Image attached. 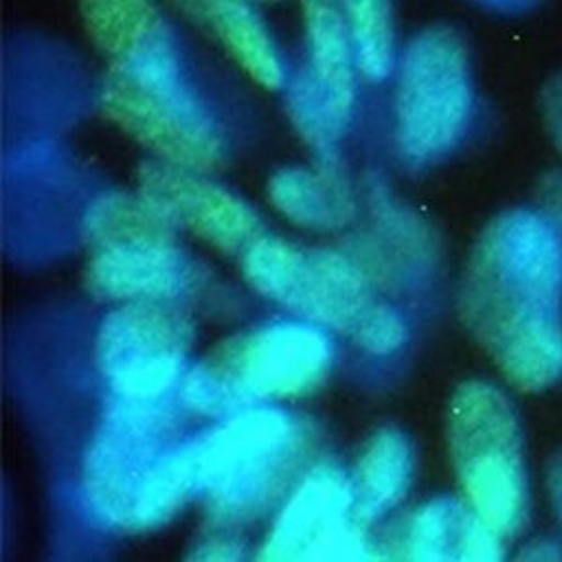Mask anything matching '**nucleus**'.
Listing matches in <instances>:
<instances>
[{
	"mask_svg": "<svg viewBox=\"0 0 562 562\" xmlns=\"http://www.w3.org/2000/svg\"><path fill=\"white\" fill-rule=\"evenodd\" d=\"M460 315L498 370L524 392L562 378V237L537 212L508 211L474 243Z\"/></svg>",
	"mask_w": 562,
	"mask_h": 562,
	"instance_id": "f257e3e1",
	"label": "nucleus"
},
{
	"mask_svg": "<svg viewBox=\"0 0 562 562\" xmlns=\"http://www.w3.org/2000/svg\"><path fill=\"white\" fill-rule=\"evenodd\" d=\"M85 492L100 518L128 530L164 524L193 493L188 441L158 402H116L85 456Z\"/></svg>",
	"mask_w": 562,
	"mask_h": 562,
	"instance_id": "f03ea898",
	"label": "nucleus"
},
{
	"mask_svg": "<svg viewBox=\"0 0 562 562\" xmlns=\"http://www.w3.org/2000/svg\"><path fill=\"white\" fill-rule=\"evenodd\" d=\"M102 105L161 161L209 171L222 160L220 130L188 83L166 23L111 58Z\"/></svg>",
	"mask_w": 562,
	"mask_h": 562,
	"instance_id": "7ed1b4c3",
	"label": "nucleus"
},
{
	"mask_svg": "<svg viewBox=\"0 0 562 562\" xmlns=\"http://www.w3.org/2000/svg\"><path fill=\"white\" fill-rule=\"evenodd\" d=\"M244 276L270 301L351 336L373 355H390L407 339L397 310L379 299L355 262L330 249L259 237L246 249Z\"/></svg>",
	"mask_w": 562,
	"mask_h": 562,
	"instance_id": "20e7f679",
	"label": "nucleus"
},
{
	"mask_svg": "<svg viewBox=\"0 0 562 562\" xmlns=\"http://www.w3.org/2000/svg\"><path fill=\"white\" fill-rule=\"evenodd\" d=\"M333 364V347L314 326L276 323L217 346L186 381V402L209 415L296 396L314 389Z\"/></svg>",
	"mask_w": 562,
	"mask_h": 562,
	"instance_id": "39448f33",
	"label": "nucleus"
},
{
	"mask_svg": "<svg viewBox=\"0 0 562 562\" xmlns=\"http://www.w3.org/2000/svg\"><path fill=\"white\" fill-rule=\"evenodd\" d=\"M448 445L467 503L501 537L524 525L529 479L518 413L484 381L458 386L448 405Z\"/></svg>",
	"mask_w": 562,
	"mask_h": 562,
	"instance_id": "423d86ee",
	"label": "nucleus"
},
{
	"mask_svg": "<svg viewBox=\"0 0 562 562\" xmlns=\"http://www.w3.org/2000/svg\"><path fill=\"white\" fill-rule=\"evenodd\" d=\"M473 113L467 45L452 26L424 29L403 53L397 77L396 137L415 167L445 158L460 143Z\"/></svg>",
	"mask_w": 562,
	"mask_h": 562,
	"instance_id": "0eeeda50",
	"label": "nucleus"
},
{
	"mask_svg": "<svg viewBox=\"0 0 562 562\" xmlns=\"http://www.w3.org/2000/svg\"><path fill=\"white\" fill-rule=\"evenodd\" d=\"M299 434L285 413L251 409L188 441L193 493H205L220 516L261 508L288 479Z\"/></svg>",
	"mask_w": 562,
	"mask_h": 562,
	"instance_id": "6e6552de",
	"label": "nucleus"
},
{
	"mask_svg": "<svg viewBox=\"0 0 562 562\" xmlns=\"http://www.w3.org/2000/svg\"><path fill=\"white\" fill-rule=\"evenodd\" d=\"M190 328L179 315L134 302L103 319L98 368L113 394L128 402H158L184 370Z\"/></svg>",
	"mask_w": 562,
	"mask_h": 562,
	"instance_id": "1a4fd4ad",
	"label": "nucleus"
},
{
	"mask_svg": "<svg viewBox=\"0 0 562 562\" xmlns=\"http://www.w3.org/2000/svg\"><path fill=\"white\" fill-rule=\"evenodd\" d=\"M352 505V480L344 471L315 469L281 510L259 557L269 562L370 559V542L358 529Z\"/></svg>",
	"mask_w": 562,
	"mask_h": 562,
	"instance_id": "9d476101",
	"label": "nucleus"
},
{
	"mask_svg": "<svg viewBox=\"0 0 562 562\" xmlns=\"http://www.w3.org/2000/svg\"><path fill=\"white\" fill-rule=\"evenodd\" d=\"M310 66L289 92L291 119L315 148L336 147L355 105L351 34L346 21L326 2H306Z\"/></svg>",
	"mask_w": 562,
	"mask_h": 562,
	"instance_id": "9b49d317",
	"label": "nucleus"
},
{
	"mask_svg": "<svg viewBox=\"0 0 562 562\" xmlns=\"http://www.w3.org/2000/svg\"><path fill=\"white\" fill-rule=\"evenodd\" d=\"M139 190L173 227H184L222 251L248 249L259 238V217L248 203L198 171L148 161L139 169Z\"/></svg>",
	"mask_w": 562,
	"mask_h": 562,
	"instance_id": "f8f14e48",
	"label": "nucleus"
},
{
	"mask_svg": "<svg viewBox=\"0 0 562 562\" xmlns=\"http://www.w3.org/2000/svg\"><path fill=\"white\" fill-rule=\"evenodd\" d=\"M192 269L175 244L173 231L116 238L98 246L87 272L103 301L150 302L179 294Z\"/></svg>",
	"mask_w": 562,
	"mask_h": 562,
	"instance_id": "ddd939ff",
	"label": "nucleus"
},
{
	"mask_svg": "<svg viewBox=\"0 0 562 562\" xmlns=\"http://www.w3.org/2000/svg\"><path fill=\"white\" fill-rule=\"evenodd\" d=\"M402 551L418 562H492L505 557V543L467 501L439 497L413 514Z\"/></svg>",
	"mask_w": 562,
	"mask_h": 562,
	"instance_id": "4468645a",
	"label": "nucleus"
},
{
	"mask_svg": "<svg viewBox=\"0 0 562 562\" xmlns=\"http://www.w3.org/2000/svg\"><path fill=\"white\" fill-rule=\"evenodd\" d=\"M269 195L283 216L310 229H339L355 216L351 188L338 164H323L319 171L281 169L270 179Z\"/></svg>",
	"mask_w": 562,
	"mask_h": 562,
	"instance_id": "2eb2a0df",
	"label": "nucleus"
},
{
	"mask_svg": "<svg viewBox=\"0 0 562 562\" xmlns=\"http://www.w3.org/2000/svg\"><path fill=\"white\" fill-rule=\"evenodd\" d=\"M413 480V448L403 431L383 428L371 435L352 476V516L371 524L405 497Z\"/></svg>",
	"mask_w": 562,
	"mask_h": 562,
	"instance_id": "dca6fc26",
	"label": "nucleus"
},
{
	"mask_svg": "<svg viewBox=\"0 0 562 562\" xmlns=\"http://www.w3.org/2000/svg\"><path fill=\"white\" fill-rule=\"evenodd\" d=\"M201 15L222 40L231 57L257 83L276 89L283 83V68L274 44L257 13L237 0L203 2Z\"/></svg>",
	"mask_w": 562,
	"mask_h": 562,
	"instance_id": "f3484780",
	"label": "nucleus"
},
{
	"mask_svg": "<svg viewBox=\"0 0 562 562\" xmlns=\"http://www.w3.org/2000/svg\"><path fill=\"white\" fill-rule=\"evenodd\" d=\"M81 18L92 42L109 58H115L164 25L156 8L140 0L83 2Z\"/></svg>",
	"mask_w": 562,
	"mask_h": 562,
	"instance_id": "a211bd4d",
	"label": "nucleus"
},
{
	"mask_svg": "<svg viewBox=\"0 0 562 562\" xmlns=\"http://www.w3.org/2000/svg\"><path fill=\"white\" fill-rule=\"evenodd\" d=\"M346 7L351 18L358 66L370 79L381 81L394 68L392 8L383 0H352Z\"/></svg>",
	"mask_w": 562,
	"mask_h": 562,
	"instance_id": "6ab92c4d",
	"label": "nucleus"
},
{
	"mask_svg": "<svg viewBox=\"0 0 562 562\" xmlns=\"http://www.w3.org/2000/svg\"><path fill=\"white\" fill-rule=\"evenodd\" d=\"M375 220L381 235L389 240L392 249L411 262L426 267L431 259V240L424 225L411 212L396 205V201L384 192L383 188L373 190Z\"/></svg>",
	"mask_w": 562,
	"mask_h": 562,
	"instance_id": "aec40b11",
	"label": "nucleus"
},
{
	"mask_svg": "<svg viewBox=\"0 0 562 562\" xmlns=\"http://www.w3.org/2000/svg\"><path fill=\"white\" fill-rule=\"evenodd\" d=\"M542 111L551 139L562 153V71L551 77L542 90Z\"/></svg>",
	"mask_w": 562,
	"mask_h": 562,
	"instance_id": "412c9836",
	"label": "nucleus"
},
{
	"mask_svg": "<svg viewBox=\"0 0 562 562\" xmlns=\"http://www.w3.org/2000/svg\"><path fill=\"white\" fill-rule=\"evenodd\" d=\"M540 203L543 209L550 212L551 217H555L557 222L562 224V173H551L542 180L540 190Z\"/></svg>",
	"mask_w": 562,
	"mask_h": 562,
	"instance_id": "4be33fe9",
	"label": "nucleus"
},
{
	"mask_svg": "<svg viewBox=\"0 0 562 562\" xmlns=\"http://www.w3.org/2000/svg\"><path fill=\"white\" fill-rule=\"evenodd\" d=\"M243 553V548L237 542H231V540H211V542L203 543L199 548L198 557L199 561H238Z\"/></svg>",
	"mask_w": 562,
	"mask_h": 562,
	"instance_id": "5701e85b",
	"label": "nucleus"
},
{
	"mask_svg": "<svg viewBox=\"0 0 562 562\" xmlns=\"http://www.w3.org/2000/svg\"><path fill=\"white\" fill-rule=\"evenodd\" d=\"M548 487H550L551 503L562 521V450L551 460L548 469Z\"/></svg>",
	"mask_w": 562,
	"mask_h": 562,
	"instance_id": "b1692460",
	"label": "nucleus"
}]
</instances>
